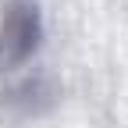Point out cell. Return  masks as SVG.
I'll return each mask as SVG.
<instances>
[{
  "label": "cell",
  "mask_w": 128,
  "mask_h": 128,
  "mask_svg": "<svg viewBox=\"0 0 128 128\" xmlns=\"http://www.w3.org/2000/svg\"><path fill=\"white\" fill-rule=\"evenodd\" d=\"M43 46V11L36 0H7L0 18V60L25 64Z\"/></svg>",
  "instance_id": "1"
}]
</instances>
